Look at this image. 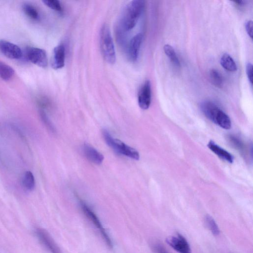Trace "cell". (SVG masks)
Masks as SVG:
<instances>
[{
    "label": "cell",
    "mask_w": 253,
    "mask_h": 253,
    "mask_svg": "<svg viewBox=\"0 0 253 253\" xmlns=\"http://www.w3.org/2000/svg\"><path fill=\"white\" fill-rule=\"evenodd\" d=\"M200 108L205 116L221 128L229 130L232 127L229 116L214 103L204 101L200 105Z\"/></svg>",
    "instance_id": "6da1fadb"
},
{
    "label": "cell",
    "mask_w": 253,
    "mask_h": 253,
    "mask_svg": "<svg viewBox=\"0 0 253 253\" xmlns=\"http://www.w3.org/2000/svg\"><path fill=\"white\" fill-rule=\"evenodd\" d=\"M145 6V2L142 0L133 1L126 6L121 20V26L124 31H130L135 27Z\"/></svg>",
    "instance_id": "7a4b0ae2"
},
{
    "label": "cell",
    "mask_w": 253,
    "mask_h": 253,
    "mask_svg": "<svg viewBox=\"0 0 253 253\" xmlns=\"http://www.w3.org/2000/svg\"><path fill=\"white\" fill-rule=\"evenodd\" d=\"M103 135L107 145L116 153L136 160H139L140 154L137 150L126 145L121 141L114 139L105 129L103 131Z\"/></svg>",
    "instance_id": "3957f363"
},
{
    "label": "cell",
    "mask_w": 253,
    "mask_h": 253,
    "mask_svg": "<svg viewBox=\"0 0 253 253\" xmlns=\"http://www.w3.org/2000/svg\"><path fill=\"white\" fill-rule=\"evenodd\" d=\"M101 48L105 60L110 64L116 62V53L111 33L108 27L104 25L101 31Z\"/></svg>",
    "instance_id": "277c9868"
},
{
    "label": "cell",
    "mask_w": 253,
    "mask_h": 253,
    "mask_svg": "<svg viewBox=\"0 0 253 253\" xmlns=\"http://www.w3.org/2000/svg\"><path fill=\"white\" fill-rule=\"evenodd\" d=\"M80 204L84 213L98 229L108 246L112 248V242L96 215L85 202L80 200Z\"/></svg>",
    "instance_id": "5b68a950"
},
{
    "label": "cell",
    "mask_w": 253,
    "mask_h": 253,
    "mask_svg": "<svg viewBox=\"0 0 253 253\" xmlns=\"http://www.w3.org/2000/svg\"><path fill=\"white\" fill-rule=\"evenodd\" d=\"M26 56L29 61L34 64L45 68L48 66V60L46 51L38 48L30 47L26 50Z\"/></svg>",
    "instance_id": "8992f818"
},
{
    "label": "cell",
    "mask_w": 253,
    "mask_h": 253,
    "mask_svg": "<svg viewBox=\"0 0 253 253\" xmlns=\"http://www.w3.org/2000/svg\"><path fill=\"white\" fill-rule=\"evenodd\" d=\"M166 241L179 253H191V248L187 240L179 233L168 237Z\"/></svg>",
    "instance_id": "52a82bcc"
},
{
    "label": "cell",
    "mask_w": 253,
    "mask_h": 253,
    "mask_svg": "<svg viewBox=\"0 0 253 253\" xmlns=\"http://www.w3.org/2000/svg\"><path fill=\"white\" fill-rule=\"evenodd\" d=\"M0 52L12 60H19L22 56V52L18 46L5 40H0Z\"/></svg>",
    "instance_id": "ba28073f"
},
{
    "label": "cell",
    "mask_w": 253,
    "mask_h": 253,
    "mask_svg": "<svg viewBox=\"0 0 253 253\" xmlns=\"http://www.w3.org/2000/svg\"><path fill=\"white\" fill-rule=\"evenodd\" d=\"M151 101V87L149 81H146L141 88L138 94L139 106L144 110L149 108Z\"/></svg>",
    "instance_id": "9c48e42d"
},
{
    "label": "cell",
    "mask_w": 253,
    "mask_h": 253,
    "mask_svg": "<svg viewBox=\"0 0 253 253\" xmlns=\"http://www.w3.org/2000/svg\"><path fill=\"white\" fill-rule=\"evenodd\" d=\"M143 39V35L141 33H139L135 35L130 42L128 56L132 62H136L139 58Z\"/></svg>",
    "instance_id": "30bf717a"
},
{
    "label": "cell",
    "mask_w": 253,
    "mask_h": 253,
    "mask_svg": "<svg viewBox=\"0 0 253 253\" xmlns=\"http://www.w3.org/2000/svg\"><path fill=\"white\" fill-rule=\"evenodd\" d=\"M36 232L42 243L51 253H62L60 248L46 231L38 229Z\"/></svg>",
    "instance_id": "8fae6325"
},
{
    "label": "cell",
    "mask_w": 253,
    "mask_h": 253,
    "mask_svg": "<svg viewBox=\"0 0 253 253\" xmlns=\"http://www.w3.org/2000/svg\"><path fill=\"white\" fill-rule=\"evenodd\" d=\"M65 61V49L63 45L57 46L53 53L52 65L55 69H61L64 67Z\"/></svg>",
    "instance_id": "7c38bea8"
},
{
    "label": "cell",
    "mask_w": 253,
    "mask_h": 253,
    "mask_svg": "<svg viewBox=\"0 0 253 253\" xmlns=\"http://www.w3.org/2000/svg\"><path fill=\"white\" fill-rule=\"evenodd\" d=\"M83 151L89 161L96 164H101L104 160V155L89 144H85L83 145Z\"/></svg>",
    "instance_id": "4fadbf2b"
},
{
    "label": "cell",
    "mask_w": 253,
    "mask_h": 253,
    "mask_svg": "<svg viewBox=\"0 0 253 253\" xmlns=\"http://www.w3.org/2000/svg\"><path fill=\"white\" fill-rule=\"evenodd\" d=\"M208 147L210 150H211L221 159L231 163L233 162L234 158L233 156L227 151L220 148L213 141H210L208 145Z\"/></svg>",
    "instance_id": "5bb4252c"
},
{
    "label": "cell",
    "mask_w": 253,
    "mask_h": 253,
    "mask_svg": "<svg viewBox=\"0 0 253 253\" xmlns=\"http://www.w3.org/2000/svg\"><path fill=\"white\" fill-rule=\"evenodd\" d=\"M222 67L230 72H235L237 69V65L232 58L228 54H224L220 60Z\"/></svg>",
    "instance_id": "9a60e30c"
},
{
    "label": "cell",
    "mask_w": 253,
    "mask_h": 253,
    "mask_svg": "<svg viewBox=\"0 0 253 253\" xmlns=\"http://www.w3.org/2000/svg\"><path fill=\"white\" fill-rule=\"evenodd\" d=\"M15 74V70L11 66L0 61V78L9 81L13 78Z\"/></svg>",
    "instance_id": "2e32d148"
},
{
    "label": "cell",
    "mask_w": 253,
    "mask_h": 253,
    "mask_svg": "<svg viewBox=\"0 0 253 253\" xmlns=\"http://www.w3.org/2000/svg\"><path fill=\"white\" fill-rule=\"evenodd\" d=\"M23 187L27 191H32L35 187V180L33 173L30 171H27L23 175L22 180Z\"/></svg>",
    "instance_id": "e0dca14e"
},
{
    "label": "cell",
    "mask_w": 253,
    "mask_h": 253,
    "mask_svg": "<svg viewBox=\"0 0 253 253\" xmlns=\"http://www.w3.org/2000/svg\"><path fill=\"white\" fill-rule=\"evenodd\" d=\"M164 51L169 59L172 63L177 67H180L181 63L175 50L170 45H165L164 47Z\"/></svg>",
    "instance_id": "ac0fdd59"
},
{
    "label": "cell",
    "mask_w": 253,
    "mask_h": 253,
    "mask_svg": "<svg viewBox=\"0 0 253 253\" xmlns=\"http://www.w3.org/2000/svg\"><path fill=\"white\" fill-rule=\"evenodd\" d=\"M204 223L208 229L213 235L218 236L220 233V229L214 219L210 215H206L204 218Z\"/></svg>",
    "instance_id": "d6986e66"
},
{
    "label": "cell",
    "mask_w": 253,
    "mask_h": 253,
    "mask_svg": "<svg viewBox=\"0 0 253 253\" xmlns=\"http://www.w3.org/2000/svg\"><path fill=\"white\" fill-rule=\"evenodd\" d=\"M209 76L211 81L213 85L218 88H221L224 84V80L220 73L215 70L212 69L210 71Z\"/></svg>",
    "instance_id": "ffe728a7"
},
{
    "label": "cell",
    "mask_w": 253,
    "mask_h": 253,
    "mask_svg": "<svg viewBox=\"0 0 253 253\" xmlns=\"http://www.w3.org/2000/svg\"><path fill=\"white\" fill-rule=\"evenodd\" d=\"M24 13L30 19L33 20L39 19V15L36 8L29 4H25L23 6Z\"/></svg>",
    "instance_id": "44dd1931"
},
{
    "label": "cell",
    "mask_w": 253,
    "mask_h": 253,
    "mask_svg": "<svg viewBox=\"0 0 253 253\" xmlns=\"http://www.w3.org/2000/svg\"><path fill=\"white\" fill-rule=\"evenodd\" d=\"M43 3L50 9L59 12H63V8L61 3L57 0H45Z\"/></svg>",
    "instance_id": "7402d4cb"
},
{
    "label": "cell",
    "mask_w": 253,
    "mask_h": 253,
    "mask_svg": "<svg viewBox=\"0 0 253 253\" xmlns=\"http://www.w3.org/2000/svg\"><path fill=\"white\" fill-rule=\"evenodd\" d=\"M40 115L42 121H43V123L47 126V128L52 132L55 133L56 130L54 126L47 116L45 111L40 110Z\"/></svg>",
    "instance_id": "603a6c76"
},
{
    "label": "cell",
    "mask_w": 253,
    "mask_h": 253,
    "mask_svg": "<svg viewBox=\"0 0 253 253\" xmlns=\"http://www.w3.org/2000/svg\"><path fill=\"white\" fill-rule=\"evenodd\" d=\"M37 104L41 108V110L49 109L52 106L50 101L44 97L40 98L37 101Z\"/></svg>",
    "instance_id": "cb8c5ba5"
},
{
    "label": "cell",
    "mask_w": 253,
    "mask_h": 253,
    "mask_svg": "<svg viewBox=\"0 0 253 253\" xmlns=\"http://www.w3.org/2000/svg\"><path fill=\"white\" fill-rule=\"evenodd\" d=\"M246 74L248 79L251 86L253 84V65L251 63H248L246 65Z\"/></svg>",
    "instance_id": "d4e9b609"
},
{
    "label": "cell",
    "mask_w": 253,
    "mask_h": 253,
    "mask_svg": "<svg viewBox=\"0 0 253 253\" xmlns=\"http://www.w3.org/2000/svg\"><path fill=\"white\" fill-rule=\"evenodd\" d=\"M245 28L248 35L251 39L253 38V22L251 21H248L245 24Z\"/></svg>",
    "instance_id": "484cf974"
},
{
    "label": "cell",
    "mask_w": 253,
    "mask_h": 253,
    "mask_svg": "<svg viewBox=\"0 0 253 253\" xmlns=\"http://www.w3.org/2000/svg\"><path fill=\"white\" fill-rule=\"evenodd\" d=\"M154 249L157 253H168L165 249L159 244L155 245Z\"/></svg>",
    "instance_id": "4316f807"
},
{
    "label": "cell",
    "mask_w": 253,
    "mask_h": 253,
    "mask_svg": "<svg viewBox=\"0 0 253 253\" xmlns=\"http://www.w3.org/2000/svg\"><path fill=\"white\" fill-rule=\"evenodd\" d=\"M234 3H235L236 5L240 6V7L244 6L246 4V2L243 1H234Z\"/></svg>",
    "instance_id": "83f0119b"
}]
</instances>
